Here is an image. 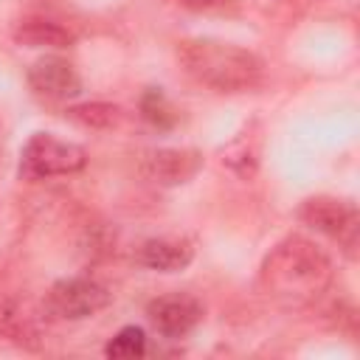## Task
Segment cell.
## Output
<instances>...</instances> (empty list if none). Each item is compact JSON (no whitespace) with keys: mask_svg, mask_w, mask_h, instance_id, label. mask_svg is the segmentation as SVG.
Masks as SVG:
<instances>
[{"mask_svg":"<svg viewBox=\"0 0 360 360\" xmlns=\"http://www.w3.org/2000/svg\"><path fill=\"white\" fill-rule=\"evenodd\" d=\"M0 338L22 346V349H37L39 332L34 318L14 301H0Z\"/></svg>","mask_w":360,"mask_h":360,"instance_id":"obj_11","label":"cell"},{"mask_svg":"<svg viewBox=\"0 0 360 360\" xmlns=\"http://www.w3.org/2000/svg\"><path fill=\"white\" fill-rule=\"evenodd\" d=\"M298 219L307 228L338 242L346 256H354V248L360 239V214H357L354 202L332 197V194L307 197L298 208Z\"/></svg>","mask_w":360,"mask_h":360,"instance_id":"obj_5","label":"cell"},{"mask_svg":"<svg viewBox=\"0 0 360 360\" xmlns=\"http://www.w3.org/2000/svg\"><path fill=\"white\" fill-rule=\"evenodd\" d=\"M191 259H194V245L177 236H152L141 242L135 250V262L155 273H180L191 264Z\"/></svg>","mask_w":360,"mask_h":360,"instance_id":"obj_9","label":"cell"},{"mask_svg":"<svg viewBox=\"0 0 360 360\" xmlns=\"http://www.w3.org/2000/svg\"><path fill=\"white\" fill-rule=\"evenodd\" d=\"M112 304L107 284L90 276H68L51 284L45 292V315L53 321H87Z\"/></svg>","mask_w":360,"mask_h":360,"instance_id":"obj_4","label":"cell"},{"mask_svg":"<svg viewBox=\"0 0 360 360\" xmlns=\"http://www.w3.org/2000/svg\"><path fill=\"white\" fill-rule=\"evenodd\" d=\"M14 42L22 45V48H53V51H62V48H70L76 42V34L70 28H65L62 22L51 20V17L31 14V17L17 20Z\"/></svg>","mask_w":360,"mask_h":360,"instance_id":"obj_10","label":"cell"},{"mask_svg":"<svg viewBox=\"0 0 360 360\" xmlns=\"http://www.w3.org/2000/svg\"><path fill=\"white\" fill-rule=\"evenodd\" d=\"M335 281L332 259L301 233L278 239L259 264V287L287 309H304L323 298Z\"/></svg>","mask_w":360,"mask_h":360,"instance_id":"obj_1","label":"cell"},{"mask_svg":"<svg viewBox=\"0 0 360 360\" xmlns=\"http://www.w3.org/2000/svg\"><path fill=\"white\" fill-rule=\"evenodd\" d=\"M104 354L112 360H135L146 354V332L135 323L121 326L104 346Z\"/></svg>","mask_w":360,"mask_h":360,"instance_id":"obj_14","label":"cell"},{"mask_svg":"<svg viewBox=\"0 0 360 360\" xmlns=\"http://www.w3.org/2000/svg\"><path fill=\"white\" fill-rule=\"evenodd\" d=\"M25 82L37 98L51 104L73 101L82 93V76L65 56H56V53H48L31 62V68L25 70Z\"/></svg>","mask_w":360,"mask_h":360,"instance_id":"obj_7","label":"cell"},{"mask_svg":"<svg viewBox=\"0 0 360 360\" xmlns=\"http://www.w3.org/2000/svg\"><path fill=\"white\" fill-rule=\"evenodd\" d=\"M87 166L84 146L73 141H62L53 132H34L20 152V172L28 180H48L76 174Z\"/></svg>","mask_w":360,"mask_h":360,"instance_id":"obj_3","label":"cell"},{"mask_svg":"<svg viewBox=\"0 0 360 360\" xmlns=\"http://www.w3.org/2000/svg\"><path fill=\"white\" fill-rule=\"evenodd\" d=\"M205 315V307L200 298H194L191 292H163L158 298H152L146 304V318L152 323V329L169 340L186 338L188 332H194L200 326Z\"/></svg>","mask_w":360,"mask_h":360,"instance_id":"obj_6","label":"cell"},{"mask_svg":"<svg viewBox=\"0 0 360 360\" xmlns=\"http://www.w3.org/2000/svg\"><path fill=\"white\" fill-rule=\"evenodd\" d=\"M205 158L200 149L191 146H163V149H152L141 158V174L163 188H174V186H186L188 180H194L202 169Z\"/></svg>","mask_w":360,"mask_h":360,"instance_id":"obj_8","label":"cell"},{"mask_svg":"<svg viewBox=\"0 0 360 360\" xmlns=\"http://www.w3.org/2000/svg\"><path fill=\"white\" fill-rule=\"evenodd\" d=\"M174 6L186 8V11H197V14H208V11H228L236 6V0H172Z\"/></svg>","mask_w":360,"mask_h":360,"instance_id":"obj_15","label":"cell"},{"mask_svg":"<svg viewBox=\"0 0 360 360\" xmlns=\"http://www.w3.org/2000/svg\"><path fill=\"white\" fill-rule=\"evenodd\" d=\"M65 112L70 121L90 127V129H110L121 121V107H115L110 101H84V104L68 107Z\"/></svg>","mask_w":360,"mask_h":360,"instance_id":"obj_13","label":"cell"},{"mask_svg":"<svg viewBox=\"0 0 360 360\" xmlns=\"http://www.w3.org/2000/svg\"><path fill=\"white\" fill-rule=\"evenodd\" d=\"M180 68L202 87L217 93H245L253 90L264 76V62L248 48L233 42H219L208 37H191L177 42Z\"/></svg>","mask_w":360,"mask_h":360,"instance_id":"obj_2","label":"cell"},{"mask_svg":"<svg viewBox=\"0 0 360 360\" xmlns=\"http://www.w3.org/2000/svg\"><path fill=\"white\" fill-rule=\"evenodd\" d=\"M138 112L146 124H152L155 129H172L180 121L177 107L172 104V98L160 90V87H146L138 98Z\"/></svg>","mask_w":360,"mask_h":360,"instance_id":"obj_12","label":"cell"}]
</instances>
